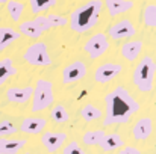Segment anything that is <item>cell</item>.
I'll list each match as a JSON object with an SVG mask.
<instances>
[{
	"mask_svg": "<svg viewBox=\"0 0 156 154\" xmlns=\"http://www.w3.org/2000/svg\"><path fill=\"white\" fill-rule=\"evenodd\" d=\"M26 154H34V153H26Z\"/></svg>",
	"mask_w": 156,
	"mask_h": 154,
	"instance_id": "cell-32",
	"label": "cell"
},
{
	"mask_svg": "<svg viewBox=\"0 0 156 154\" xmlns=\"http://www.w3.org/2000/svg\"><path fill=\"white\" fill-rule=\"evenodd\" d=\"M80 116L87 121V122H93V121H96V119H100L102 116H103V112L99 109V107H96L94 104H85L82 109H80Z\"/></svg>",
	"mask_w": 156,
	"mask_h": 154,
	"instance_id": "cell-21",
	"label": "cell"
},
{
	"mask_svg": "<svg viewBox=\"0 0 156 154\" xmlns=\"http://www.w3.org/2000/svg\"><path fill=\"white\" fill-rule=\"evenodd\" d=\"M105 6L111 17H117L120 14H124L133 8L132 0H105Z\"/></svg>",
	"mask_w": 156,
	"mask_h": 154,
	"instance_id": "cell-14",
	"label": "cell"
},
{
	"mask_svg": "<svg viewBox=\"0 0 156 154\" xmlns=\"http://www.w3.org/2000/svg\"><path fill=\"white\" fill-rule=\"evenodd\" d=\"M20 32L12 29V27H8V26H2L0 27V51L6 50L12 43L18 41L20 39Z\"/></svg>",
	"mask_w": 156,
	"mask_h": 154,
	"instance_id": "cell-15",
	"label": "cell"
},
{
	"mask_svg": "<svg viewBox=\"0 0 156 154\" xmlns=\"http://www.w3.org/2000/svg\"><path fill=\"white\" fill-rule=\"evenodd\" d=\"M152 132H153V122L149 116L140 118L133 125V138L136 141H147L152 136Z\"/></svg>",
	"mask_w": 156,
	"mask_h": 154,
	"instance_id": "cell-12",
	"label": "cell"
},
{
	"mask_svg": "<svg viewBox=\"0 0 156 154\" xmlns=\"http://www.w3.org/2000/svg\"><path fill=\"white\" fill-rule=\"evenodd\" d=\"M103 9V2L102 0H90L85 5L79 6L70 14L68 18V26L71 30L77 33H83L91 30L97 23L100 12Z\"/></svg>",
	"mask_w": 156,
	"mask_h": 154,
	"instance_id": "cell-2",
	"label": "cell"
},
{
	"mask_svg": "<svg viewBox=\"0 0 156 154\" xmlns=\"http://www.w3.org/2000/svg\"><path fill=\"white\" fill-rule=\"evenodd\" d=\"M88 70L82 60H74L62 70V83H74L87 76Z\"/></svg>",
	"mask_w": 156,
	"mask_h": 154,
	"instance_id": "cell-7",
	"label": "cell"
},
{
	"mask_svg": "<svg viewBox=\"0 0 156 154\" xmlns=\"http://www.w3.org/2000/svg\"><path fill=\"white\" fill-rule=\"evenodd\" d=\"M46 124L47 121L41 116H29L21 121L20 130L26 135H40L46 128Z\"/></svg>",
	"mask_w": 156,
	"mask_h": 154,
	"instance_id": "cell-11",
	"label": "cell"
},
{
	"mask_svg": "<svg viewBox=\"0 0 156 154\" xmlns=\"http://www.w3.org/2000/svg\"><path fill=\"white\" fill-rule=\"evenodd\" d=\"M32 92L34 88L32 86H24V88H9L6 91V98L11 103H17V104H24L32 98Z\"/></svg>",
	"mask_w": 156,
	"mask_h": 154,
	"instance_id": "cell-13",
	"label": "cell"
},
{
	"mask_svg": "<svg viewBox=\"0 0 156 154\" xmlns=\"http://www.w3.org/2000/svg\"><path fill=\"white\" fill-rule=\"evenodd\" d=\"M23 59L32 67H49L52 63V57L49 54L46 43H35L27 47Z\"/></svg>",
	"mask_w": 156,
	"mask_h": 154,
	"instance_id": "cell-5",
	"label": "cell"
},
{
	"mask_svg": "<svg viewBox=\"0 0 156 154\" xmlns=\"http://www.w3.org/2000/svg\"><path fill=\"white\" fill-rule=\"evenodd\" d=\"M123 71V67L118 65V63H114V62H108L103 63L100 67L96 68L94 71V80L97 83H108L111 80H114L117 76H120Z\"/></svg>",
	"mask_w": 156,
	"mask_h": 154,
	"instance_id": "cell-8",
	"label": "cell"
},
{
	"mask_svg": "<svg viewBox=\"0 0 156 154\" xmlns=\"http://www.w3.org/2000/svg\"><path fill=\"white\" fill-rule=\"evenodd\" d=\"M50 116H52L53 122H56V124H65L70 119V115H68L65 106H62V104H56L53 107L52 112H50Z\"/></svg>",
	"mask_w": 156,
	"mask_h": 154,
	"instance_id": "cell-24",
	"label": "cell"
},
{
	"mask_svg": "<svg viewBox=\"0 0 156 154\" xmlns=\"http://www.w3.org/2000/svg\"><path fill=\"white\" fill-rule=\"evenodd\" d=\"M155 70H156V65H155V60L152 56H144L135 71H133V83L135 86L138 88L140 92H150L153 89V83H155Z\"/></svg>",
	"mask_w": 156,
	"mask_h": 154,
	"instance_id": "cell-3",
	"label": "cell"
},
{
	"mask_svg": "<svg viewBox=\"0 0 156 154\" xmlns=\"http://www.w3.org/2000/svg\"><path fill=\"white\" fill-rule=\"evenodd\" d=\"M8 2H9V0H0V5H2V3H8Z\"/></svg>",
	"mask_w": 156,
	"mask_h": 154,
	"instance_id": "cell-31",
	"label": "cell"
},
{
	"mask_svg": "<svg viewBox=\"0 0 156 154\" xmlns=\"http://www.w3.org/2000/svg\"><path fill=\"white\" fill-rule=\"evenodd\" d=\"M141 51H143V43H141V41H127V43H124L123 47H121L123 57H124L126 60H129V62L136 60V59L140 57Z\"/></svg>",
	"mask_w": 156,
	"mask_h": 154,
	"instance_id": "cell-16",
	"label": "cell"
},
{
	"mask_svg": "<svg viewBox=\"0 0 156 154\" xmlns=\"http://www.w3.org/2000/svg\"><path fill=\"white\" fill-rule=\"evenodd\" d=\"M105 106H106L103 121L105 127L117 125V124H127L132 115H135L141 109L140 103L123 86H117L114 91L105 95Z\"/></svg>",
	"mask_w": 156,
	"mask_h": 154,
	"instance_id": "cell-1",
	"label": "cell"
},
{
	"mask_svg": "<svg viewBox=\"0 0 156 154\" xmlns=\"http://www.w3.org/2000/svg\"><path fill=\"white\" fill-rule=\"evenodd\" d=\"M67 141V133L64 132H46L41 136V144L49 153H56Z\"/></svg>",
	"mask_w": 156,
	"mask_h": 154,
	"instance_id": "cell-10",
	"label": "cell"
},
{
	"mask_svg": "<svg viewBox=\"0 0 156 154\" xmlns=\"http://www.w3.org/2000/svg\"><path fill=\"white\" fill-rule=\"evenodd\" d=\"M109 49V41H108V36L105 33H96L93 35L83 46V50L88 53V56L91 59H97L100 57L102 54H105Z\"/></svg>",
	"mask_w": 156,
	"mask_h": 154,
	"instance_id": "cell-6",
	"label": "cell"
},
{
	"mask_svg": "<svg viewBox=\"0 0 156 154\" xmlns=\"http://www.w3.org/2000/svg\"><path fill=\"white\" fill-rule=\"evenodd\" d=\"M17 133V127L12 121L9 119H5V121H0V139L3 138H8L11 135Z\"/></svg>",
	"mask_w": 156,
	"mask_h": 154,
	"instance_id": "cell-27",
	"label": "cell"
},
{
	"mask_svg": "<svg viewBox=\"0 0 156 154\" xmlns=\"http://www.w3.org/2000/svg\"><path fill=\"white\" fill-rule=\"evenodd\" d=\"M29 5L34 14H41L49 8H53L56 5V0H29Z\"/></svg>",
	"mask_w": 156,
	"mask_h": 154,
	"instance_id": "cell-25",
	"label": "cell"
},
{
	"mask_svg": "<svg viewBox=\"0 0 156 154\" xmlns=\"http://www.w3.org/2000/svg\"><path fill=\"white\" fill-rule=\"evenodd\" d=\"M103 130H91V132H87L83 136H82V142L85 145H90V147H96V145H100V142L103 141L105 138Z\"/></svg>",
	"mask_w": 156,
	"mask_h": 154,
	"instance_id": "cell-22",
	"label": "cell"
},
{
	"mask_svg": "<svg viewBox=\"0 0 156 154\" xmlns=\"http://www.w3.org/2000/svg\"><path fill=\"white\" fill-rule=\"evenodd\" d=\"M17 74V68L14 67L12 63V59L11 57H5V59H0V86L3 83H6V80L12 76Z\"/></svg>",
	"mask_w": 156,
	"mask_h": 154,
	"instance_id": "cell-19",
	"label": "cell"
},
{
	"mask_svg": "<svg viewBox=\"0 0 156 154\" xmlns=\"http://www.w3.org/2000/svg\"><path fill=\"white\" fill-rule=\"evenodd\" d=\"M118 154H141V151L135 147H124L123 150H120Z\"/></svg>",
	"mask_w": 156,
	"mask_h": 154,
	"instance_id": "cell-30",
	"label": "cell"
},
{
	"mask_svg": "<svg viewBox=\"0 0 156 154\" xmlns=\"http://www.w3.org/2000/svg\"><path fill=\"white\" fill-rule=\"evenodd\" d=\"M18 32H20V35H26V36H29V38H34V39H37V38H40V36L43 35V30L37 26V23H35L34 20L20 23Z\"/></svg>",
	"mask_w": 156,
	"mask_h": 154,
	"instance_id": "cell-20",
	"label": "cell"
},
{
	"mask_svg": "<svg viewBox=\"0 0 156 154\" xmlns=\"http://www.w3.org/2000/svg\"><path fill=\"white\" fill-rule=\"evenodd\" d=\"M64 154H87L83 150H82V147L77 144V142H70V144H67L65 147H64Z\"/></svg>",
	"mask_w": 156,
	"mask_h": 154,
	"instance_id": "cell-29",
	"label": "cell"
},
{
	"mask_svg": "<svg viewBox=\"0 0 156 154\" xmlns=\"http://www.w3.org/2000/svg\"><path fill=\"white\" fill-rule=\"evenodd\" d=\"M135 33H136V29L129 20H121V21L112 24L108 30V35L112 39H129Z\"/></svg>",
	"mask_w": 156,
	"mask_h": 154,
	"instance_id": "cell-9",
	"label": "cell"
},
{
	"mask_svg": "<svg viewBox=\"0 0 156 154\" xmlns=\"http://www.w3.org/2000/svg\"><path fill=\"white\" fill-rule=\"evenodd\" d=\"M46 18H47V23H49L50 29H53V27H64V26L68 24V18H65L62 15H58V14H49V15H46Z\"/></svg>",
	"mask_w": 156,
	"mask_h": 154,
	"instance_id": "cell-28",
	"label": "cell"
},
{
	"mask_svg": "<svg viewBox=\"0 0 156 154\" xmlns=\"http://www.w3.org/2000/svg\"><path fill=\"white\" fill-rule=\"evenodd\" d=\"M123 144H124V142H123V139H121L120 135H117V133H109V135H105L103 141L100 142V148H102L103 151L111 153V151H115V150L121 148Z\"/></svg>",
	"mask_w": 156,
	"mask_h": 154,
	"instance_id": "cell-18",
	"label": "cell"
},
{
	"mask_svg": "<svg viewBox=\"0 0 156 154\" xmlns=\"http://www.w3.org/2000/svg\"><path fill=\"white\" fill-rule=\"evenodd\" d=\"M26 145V141L23 139H0V154H17Z\"/></svg>",
	"mask_w": 156,
	"mask_h": 154,
	"instance_id": "cell-17",
	"label": "cell"
},
{
	"mask_svg": "<svg viewBox=\"0 0 156 154\" xmlns=\"http://www.w3.org/2000/svg\"><path fill=\"white\" fill-rule=\"evenodd\" d=\"M55 101V94H53V83L50 80L40 79L37 82V86L34 88L32 92V112H43L47 107H50Z\"/></svg>",
	"mask_w": 156,
	"mask_h": 154,
	"instance_id": "cell-4",
	"label": "cell"
},
{
	"mask_svg": "<svg viewBox=\"0 0 156 154\" xmlns=\"http://www.w3.org/2000/svg\"><path fill=\"white\" fill-rule=\"evenodd\" d=\"M6 11H8L9 17L12 18V21H20L21 14L24 11V5L18 0H9L6 3Z\"/></svg>",
	"mask_w": 156,
	"mask_h": 154,
	"instance_id": "cell-23",
	"label": "cell"
},
{
	"mask_svg": "<svg viewBox=\"0 0 156 154\" xmlns=\"http://www.w3.org/2000/svg\"><path fill=\"white\" fill-rule=\"evenodd\" d=\"M143 23L147 27H155L156 26V8L155 5H149L143 11Z\"/></svg>",
	"mask_w": 156,
	"mask_h": 154,
	"instance_id": "cell-26",
	"label": "cell"
}]
</instances>
